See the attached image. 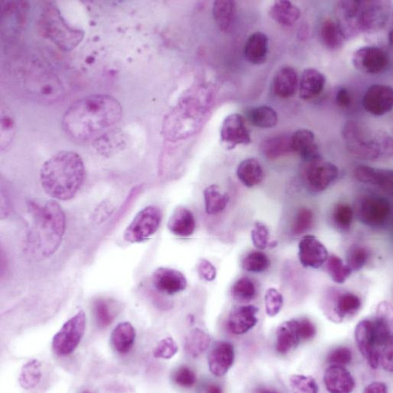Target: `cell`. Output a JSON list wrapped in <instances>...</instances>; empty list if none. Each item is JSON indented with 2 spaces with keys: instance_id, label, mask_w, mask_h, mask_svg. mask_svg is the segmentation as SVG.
Masks as SVG:
<instances>
[{
  "instance_id": "1",
  "label": "cell",
  "mask_w": 393,
  "mask_h": 393,
  "mask_svg": "<svg viewBox=\"0 0 393 393\" xmlns=\"http://www.w3.org/2000/svg\"><path fill=\"white\" fill-rule=\"evenodd\" d=\"M122 118L118 100L107 95H92L77 100L65 113V133L78 141L91 140L118 123Z\"/></svg>"
},
{
  "instance_id": "2",
  "label": "cell",
  "mask_w": 393,
  "mask_h": 393,
  "mask_svg": "<svg viewBox=\"0 0 393 393\" xmlns=\"http://www.w3.org/2000/svg\"><path fill=\"white\" fill-rule=\"evenodd\" d=\"M30 225L26 238L25 251L35 260L54 255L63 243L66 218L63 208L55 200L44 204L30 203Z\"/></svg>"
},
{
  "instance_id": "3",
  "label": "cell",
  "mask_w": 393,
  "mask_h": 393,
  "mask_svg": "<svg viewBox=\"0 0 393 393\" xmlns=\"http://www.w3.org/2000/svg\"><path fill=\"white\" fill-rule=\"evenodd\" d=\"M86 177L82 158L72 151L56 153L45 161L40 171V182L45 193L64 202L78 194Z\"/></svg>"
},
{
  "instance_id": "4",
  "label": "cell",
  "mask_w": 393,
  "mask_h": 393,
  "mask_svg": "<svg viewBox=\"0 0 393 393\" xmlns=\"http://www.w3.org/2000/svg\"><path fill=\"white\" fill-rule=\"evenodd\" d=\"M338 6V23L345 36L374 32L389 17V8L382 1H343Z\"/></svg>"
},
{
  "instance_id": "5",
  "label": "cell",
  "mask_w": 393,
  "mask_h": 393,
  "mask_svg": "<svg viewBox=\"0 0 393 393\" xmlns=\"http://www.w3.org/2000/svg\"><path fill=\"white\" fill-rule=\"evenodd\" d=\"M342 136L348 150L356 157L376 161L392 155V138L383 131H374L356 121L346 122Z\"/></svg>"
},
{
  "instance_id": "6",
  "label": "cell",
  "mask_w": 393,
  "mask_h": 393,
  "mask_svg": "<svg viewBox=\"0 0 393 393\" xmlns=\"http://www.w3.org/2000/svg\"><path fill=\"white\" fill-rule=\"evenodd\" d=\"M41 27L44 35L65 51H72L84 37L83 31L69 26L57 8L51 4L44 8Z\"/></svg>"
},
{
  "instance_id": "7",
  "label": "cell",
  "mask_w": 393,
  "mask_h": 393,
  "mask_svg": "<svg viewBox=\"0 0 393 393\" xmlns=\"http://www.w3.org/2000/svg\"><path fill=\"white\" fill-rule=\"evenodd\" d=\"M163 212L156 205H150L138 212L125 230V240L131 243H143L150 239L159 230Z\"/></svg>"
},
{
  "instance_id": "8",
  "label": "cell",
  "mask_w": 393,
  "mask_h": 393,
  "mask_svg": "<svg viewBox=\"0 0 393 393\" xmlns=\"http://www.w3.org/2000/svg\"><path fill=\"white\" fill-rule=\"evenodd\" d=\"M86 323L83 311H80L64 323L52 341V349L57 355H70L78 348L86 333Z\"/></svg>"
},
{
  "instance_id": "9",
  "label": "cell",
  "mask_w": 393,
  "mask_h": 393,
  "mask_svg": "<svg viewBox=\"0 0 393 393\" xmlns=\"http://www.w3.org/2000/svg\"><path fill=\"white\" fill-rule=\"evenodd\" d=\"M357 208L360 221L371 227L384 226L391 216L390 202L380 195H367L362 197Z\"/></svg>"
},
{
  "instance_id": "10",
  "label": "cell",
  "mask_w": 393,
  "mask_h": 393,
  "mask_svg": "<svg viewBox=\"0 0 393 393\" xmlns=\"http://www.w3.org/2000/svg\"><path fill=\"white\" fill-rule=\"evenodd\" d=\"M352 61L358 71L369 74H381L390 65L387 52L376 46L360 48L354 52Z\"/></svg>"
},
{
  "instance_id": "11",
  "label": "cell",
  "mask_w": 393,
  "mask_h": 393,
  "mask_svg": "<svg viewBox=\"0 0 393 393\" xmlns=\"http://www.w3.org/2000/svg\"><path fill=\"white\" fill-rule=\"evenodd\" d=\"M337 167L321 157L310 161L305 169V178L310 189L316 192L326 191L337 179Z\"/></svg>"
},
{
  "instance_id": "12",
  "label": "cell",
  "mask_w": 393,
  "mask_h": 393,
  "mask_svg": "<svg viewBox=\"0 0 393 393\" xmlns=\"http://www.w3.org/2000/svg\"><path fill=\"white\" fill-rule=\"evenodd\" d=\"M220 140L228 150H233L238 145L251 143V136L246 128L242 115L230 114L223 122L220 129Z\"/></svg>"
},
{
  "instance_id": "13",
  "label": "cell",
  "mask_w": 393,
  "mask_h": 393,
  "mask_svg": "<svg viewBox=\"0 0 393 393\" xmlns=\"http://www.w3.org/2000/svg\"><path fill=\"white\" fill-rule=\"evenodd\" d=\"M298 258L305 268H319L328 259V251L319 239L306 236L298 244Z\"/></svg>"
},
{
  "instance_id": "14",
  "label": "cell",
  "mask_w": 393,
  "mask_h": 393,
  "mask_svg": "<svg viewBox=\"0 0 393 393\" xmlns=\"http://www.w3.org/2000/svg\"><path fill=\"white\" fill-rule=\"evenodd\" d=\"M355 340L369 365L377 369L380 364V353L375 344L372 321L363 320L358 323L355 329Z\"/></svg>"
},
{
  "instance_id": "15",
  "label": "cell",
  "mask_w": 393,
  "mask_h": 393,
  "mask_svg": "<svg viewBox=\"0 0 393 393\" xmlns=\"http://www.w3.org/2000/svg\"><path fill=\"white\" fill-rule=\"evenodd\" d=\"M363 105L368 113L377 117L389 113L393 106L392 88L382 84H374L366 92Z\"/></svg>"
},
{
  "instance_id": "16",
  "label": "cell",
  "mask_w": 393,
  "mask_h": 393,
  "mask_svg": "<svg viewBox=\"0 0 393 393\" xmlns=\"http://www.w3.org/2000/svg\"><path fill=\"white\" fill-rule=\"evenodd\" d=\"M154 287L161 294L175 295L187 288L186 275L176 269L160 267L152 274Z\"/></svg>"
},
{
  "instance_id": "17",
  "label": "cell",
  "mask_w": 393,
  "mask_h": 393,
  "mask_svg": "<svg viewBox=\"0 0 393 393\" xmlns=\"http://www.w3.org/2000/svg\"><path fill=\"white\" fill-rule=\"evenodd\" d=\"M235 352L232 344L227 342L216 343L208 358L211 372L218 377L226 375L233 366Z\"/></svg>"
},
{
  "instance_id": "18",
  "label": "cell",
  "mask_w": 393,
  "mask_h": 393,
  "mask_svg": "<svg viewBox=\"0 0 393 393\" xmlns=\"http://www.w3.org/2000/svg\"><path fill=\"white\" fill-rule=\"evenodd\" d=\"M258 312V308L253 305L234 307L230 312L227 320V327L230 332L236 335L248 333L257 325Z\"/></svg>"
},
{
  "instance_id": "19",
  "label": "cell",
  "mask_w": 393,
  "mask_h": 393,
  "mask_svg": "<svg viewBox=\"0 0 393 393\" xmlns=\"http://www.w3.org/2000/svg\"><path fill=\"white\" fill-rule=\"evenodd\" d=\"M355 178L361 183L380 188L387 194L393 191V173L386 169H378L367 166H360L354 170Z\"/></svg>"
},
{
  "instance_id": "20",
  "label": "cell",
  "mask_w": 393,
  "mask_h": 393,
  "mask_svg": "<svg viewBox=\"0 0 393 393\" xmlns=\"http://www.w3.org/2000/svg\"><path fill=\"white\" fill-rule=\"evenodd\" d=\"M323 381L328 391L332 393H349L355 387L353 377L343 366L330 365L326 371Z\"/></svg>"
},
{
  "instance_id": "21",
  "label": "cell",
  "mask_w": 393,
  "mask_h": 393,
  "mask_svg": "<svg viewBox=\"0 0 393 393\" xmlns=\"http://www.w3.org/2000/svg\"><path fill=\"white\" fill-rule=\"evenodd\" d=\"M291 148L300 158L310 163L320 157L319 149L315 143V137L312 131L299 129L291 136Z\"/></svg>"
},
{
  "instance_id": "22",
  "label": "cell",
  "mask_w": 393,
  "mask_h": 393,
  "mask_svg": "<svg viewBox=\"0 0 393 393\" xmlns=\"http://www.w3.org/2000/svg\"><path fill=\"white\" fill-rule=\"evenodd\" d=\"M196 221L193 213L184 207H177L168 222V229L179 237H189L194 234Z\"/></svg>"
},
{
  "instance_id": "23",
  "label": "cell",
  "mask_w": 393,
  "mask_h": 393,
  "mask_svg": "<svg viewBox=\"0 0 393 393\" xmlns=\"http://www.w3.org/2000/svg\"><path fill=\"white\" fill-rule=\"evenodd\" d=\"M298 86V73L292 67H282L274 76V93L280 98L286 99L294 96L296 93Z\"/></svg>"
},
{
  "instance_id": "24",
  "label": "cell",
  "mask_w": 393,
  "mask_h": 393,
  "mask_svg": "<svg viewBox=\"0 0 393 393\" xmlns=\"http://www.w3.org/2000/svg\"><path fill=\"white\" fill-rule=\"evenodd\" d=\"M325 75L314 68H308L303 72L299 82L300 97L310 100L321 95L325 88Z\"/></svg>"
},
{
  "instance_id": "25",
  "label": "cell",
  "mask_w": 393,
  "mask_h": 393,
  "mask_svg": "<svg viewBox=\"0 0 393 393\" xmlns=\"http://www.w3.org/2000/svg\"><path fill=\"white\" fill-rule=\"evenodd\" d=\"M300 342L295 319L282 323L277 329L276 351L282 355L297 348Z\"/></svg>"
},
{
  "instance_id": "26",
  "label": "cell",
  "mask_w": 393,
  "mask_h": 393,
  "mask_svg": "<svg viewBox=\"0 0 393 393\" xmlns=\"http://www.w3.org/2000/svg\"><path fill=\"white\" fill-rule=\"evenodd\" d=\"M268 40L266 35L257 32L252 34L246 41L244 56L252 65L265 63L268 56Z\"/></svg>"
},
{
  "instance_id": "27",
  "label": "cell",
  "mask_w": 393,
  "mask_h": 393,
  "mask_svg": "<svg viewBox=\"0 0 393 393\" xmlns=\"http://www.w3.org/2000/svg\"><path fill=\"white\" fill-rule=\"evenodd\" d=\"M111 337L113 348L120 354H127L134 345L136 330L132 323L121 322L114 328Z\"/></svg>"
},
{
  "instance_id": "28",
  "label": "cell",
  "mask_w": 393,
  "mask_h": 393,
  "mask_svg": "<svg viewBox=\"0 0 393 393\" xmlns=\"http://www.w3.org/2000/svg\"><path fill=\"white\" fill-rule=\"evenodd\" d=\"M333 305V315L331 319L342 321L346 317L355 314L361 307V300L355 294L346 292L337 296Z\"/></svg>"
},
{
  "instance_id": "29",
  "label": "cell",
  "mask_w": 393,
  "mask_h": 393,
  "mask_svg": "<svg viewBox=\"0 0 393 393\" xmlns=\"http://www.w3.org/2000/svg\"><path fill=\"white\" fill-rule=\"evenodd\" d=\"M260 150L267 159L274 160L289 153L294 152L291 148V136L288 135H279L262 143Z\"/></svg>"
},
{
  "instance_id": "30",
  "label": "cell",
  "mask_w": 393,
  "mask_h": 393,
  "mask_svg": "<svg viewBox=\"0 0 393 393\" xmlns=\"http://www.w3.org/2000/svg\"><path fill=\"white\" fill-rule=\"evenodd\" d=\"M236 175L246 187L252 188L263 181V168L256 159H248L242 161L237 168Z\"/></svg>"
},
{
  "instance_id": "31",
  "label": "cell",
  "mask_w": 393,
  "mask_h": 393,
  "mask_svg": "<svg viewBox=\"0 0 393 393\" xmlns=\"http://www.w3.org/2000/svg\"><path fill=\"white\" fill-rule=\"evenodd\" d=\"M271 18L283 26H291L298 20L300 11L298 8L287 0L273 3L269 10Z\"/></svg>"
},
{
  "instance_id": "32",
  "label": "cell",
  "mask_w": 393,
  "mask_h": 393,
  "mask_svg": "<svg viewBox=\"0 0 393 393\" xmlns=\"http://www.w3.org/2000/svg\"><path fill=\"white\" fill-rule=\"evenodd\" d=\"M236 3L233 1H216L213 15L216 24L223 33L232 29L235 19Z\"/></svg>"
},
{
  "instance_id": "33",
  "label": "cell",
  "mask_w": 393,
  "mask_h": 393,
  "mask_svg": "<svg viewBox=\"0 0 393 393\" xmlns=\"http://www.w3.org/2000/svg\"><path fill=\"white\" fill-rule=\"evenodd\" d=\"M321 37L323 44L332 50L342 49L346 38L339 23L332 19L323 22L321 29Z\"/></svg>"
},
{
  "instance_id": "34",
  "label": "cell",
  "mask_w": 393,
  "mask_h": 393,
  "mask_svg": "<svg viewBox=\"0 0 393 393\" xmlns=\"http://www.w3.org/2000/svg\"><path fill=\"white\" fill-rule=\"evenodd\" d=\"M42 377V364L36 359L31 360L22 367L19 383L22 389L32 390L40 384Z\"/></svg>"
},
{
  "instance_id": "35",
  "label": "cell",
  "mask_w": 393,
  "mask_h": 393,
  "mask_svg": "<svg viewBox=\"0 0 393 393\" xmlns=\"http://www.w3.org/2000/svg\"><path fill=\"white\" fill-rule=\"evenodd\" d=\"M205 211L207 214L215 215L225 209L228 202L227 194L222 193L218 186L212 184L204 191Z\"/></svg>"
},
{
  "instance_id": "36",
  "label": "cell",
  "mask_w": 393,
  "mask_h": 393,
  "mask_svg": "<svg viewBox=\"0 0 393 393\" xmlns=\"http://www.w3.org/2000/svg\"><path fill=\"white\" fill-rule=\"evenodd\" d=\"M211 337L199 328L192 330L184 341V349L192 358H198L209 348Z\"/></svg>"
},
{
  "instance_id": "37",
  "label": "cell",
  "mask_w": 393,
  "mask_h": 393,
  "mask_svg": "<svg viewBox=\"0 0 393 393\" xmlns=\"http://www.w3.org/2000/svg\"><path fill=\"white\" fill-rule=\"evenodd\" d=\"M248 118L252 125L262 129L273 128L278 122V115L276 111L268 106L254 108L250 112Z\"/></svg>"
},
{
  "instance_id": "38",
  "label": "cell",
  "mask_w": 393,
  "mask_h": 393,
  "mask_svg": "<svg viewBox=\"0 0 393 393\" xmlns=\"http://www.w3.org/2000/svg\"><path fill=\"white\" fill-rule=\"evenodd\" d=\"M96 321L99 328L109 327L117 316L115 305L106 299L99 298L94 304Z\"/></svg>"
},
{
  "instance_id": "39",
  "label": "cell",
  "mask_w": 393,
  "mask_h": 393,
  "mask_svg": "<svg viewBox=\"0 0 393 393\" xmlns=\"http://www.w3.org/2000/svg\"><path fill=\"white\" fill-rule=\"evenodd\" d=\"M257 295L253 282L246 277L237 280L231 289V296L239 303H250Z\"/></svg>"
},
{
  "instance_id": "40",
  "label": "cell",
  "mask_w": 393,
  "mask_h": 393,
  "mask_svg": "<svg viewBox=\"0 0 393 393\" xmlns=\"http://www.w3.org/2000/svg\"><path fill=\"white\" fill-rule=\"evenodd\" d=\"M327 269L331 279L337 284L344 283L352 273L348 264H345L340 257L335 255L328 259Z\"/></svg>"
},
{
  "instance_id": "41",
  "label": "cell",
  "mask_w": 393,
  "mask_h": 393,
  "mask_svg": "<svg viewBox=\"0 0 393 393\" xmlns=\"http://www.w3.org/2000/svg\"><path fill=\"white\" fill-rule=\"evenodd\" d=\"M271 266V260L264 252L253 251L248 254L242 262L244 271L250 273H263Z\"/></svg>"
},
{
  "instance_id": "42",
  "label": "cell",
  "mask_w": 393,
  "mask_h": 393,
  "mask_svg": "<svg viewBox=\"0 0 393 393\" xmlns=\"http://www.w3.org/2000/svg\"><path fill=\"white\" fill-rule=\"evenodd\" d=\"M313 212L307 207L300 208L292 226V234L298 236L308 232L313 227Z\"/></svg>"
},
{
  "instance_id": "43",
  "label": "cell",
  "mask_w": 393,
  "mask_h": 393,
  "mask_svg": "<svg viewBox=\"0 0 393 393\" xmlns=\"http://www.w3.org/2000/svg\"><path fill=\"white\" fill-rule=\"evenodd\" d=\"M369 258V252L362 246L351 248L346 257V263L352 271H359L367 264Z\"/></svg>"
},
{
  "instance_id": "44",
  "label": "cell",
  "mask_w": 393,
  "mask_h": 393,
  "mask_svg": "<svg viewBox=\"0 0 393 393\" xmlns=\"http://www.w3.org/2000/svg\"><path fill=\"white\" fill-rule=\"evenodd\" d=\"M353 219V211L348 204H340L336 206L333 212V221L339 230H349Z\"/></svg>"
},
{
  "instance_id": "45",
  "label": "cell",
  "mask_w": 393,
  "mask_h": 393,
  "mask_svg": "<svg viewBox=\"0 0 393 393\" xmlns=\"http://www.w3.org/2000/svg\"><path fill=\"white\" fill-rule=\"evenodd\" d=\"M290 387L296 392L316 393L319 392L317 383L311 376L294 375L289 380Z\"/></svg>"
},
{
  "instance_id": "46",
  "label": "cell",
  "mask_w": 393,
  "mask_h": 393,
  "mask_svg": "<svg viewBox=\"0 0 393 393\" xmlns=\"http://www.w3.org/2000/svg\"><path fill=\"white\" fill-rule=\"evenodd\" d=\"M266 312L269 317H275L278 314L283 306V296L280 292L274 289H268L265 296Z\"/></svg>"
},
{
  "instance_id": "47",
  "label": "cell",
  "mask_w": 393,
  "mask_h": 393,
  "mask_svg": "<svg viewBox=\"0 0 393 393\" xmlns=\"http://www.w3.org/2000/svg\"><path fill=\"white\" fill-rule=\"evenodd\" d=\"M251 239L254 246L259 250H265L269 246H275V242L269 243V232L264 223L257 222L251 231Z\"/></svg>"
},
{
  "instance_id": "48",
  "label": "cell",
  "mask_w": 393,
  "mask_h": 393,
  "mask_svg": "<svg viewBox=\"0 0 393 393\" xmlns=\"http://www.w3.org/2000/svg\"><path fill=\"white\" fill-rule=\"evenodd\" d=\"M173 380L179 387L191 388L196 383L197 376L193 369L187 366H182L173 374Z\"/></svg>"
},
{
  "instance_id": "49",
  "label": "cell",
  "mask_w": 393,
  "mask_h": 393,
  "mask_svg": "<svg viewBox=\"0 0 393 393\" xmlns=\"http://www.w3.org/2000/svg\"><path fill=\"white\" fill-rule=\"evenodd\" d=\"M179 348L174 339L168 337L161 340L153 351V356L159 359L168 360L173 358Z\"/></svg>"
},
{
  "instance_id": "50",
  "label": "cell",
  "mask_w": 393,
  "mask_h": 393,
  "mask_svg": "<svg viewBox=\"0 0 393 393\" xmlns=\"http://www.w3.org/2000/svg\"><path fill=\"white\" fill-rule=\"evenodd\" d=\"M327 360L330 365H348L352 360V352L348 348H338L329 353Z\"/></svg>"
},
{
  "instance_id": "51",
  "label": "cell",
  "mask_w": 393,
  "mask_h": 393,
  "mask_svg": "<svg viewBox=\"0 0 393 393\" xmlns=\"http://www.w3.org/2000/svg\"><path fill=\"white\" fill-rule=\"evenodd\" d=\"M1 125V147L3 150L10 145L14 136V120L10 114H3Z\"/></svg>"
},
{
  "instance_id": "52",
  "label": "cell",
  "mask_w": 393,
  "mask_h": 393,
  "mask_svg": "<svg viewBox=\"0 0 393 393\" xmlns=\"http://www.w3.org/2000/svg\"><path fill=\"white\" fill-rule=\"evenodd\" d=\"M296 321L300 341L311 340L316 335V328L314 323L307 319H300Z\"/></svg>"
},
{
  "instance_id": "53",
  "label": "cell",
  "mask_w": 393,
  "mask_h": 393,
  "mask_svg": "<svg viewBox=\"0 0 393 393\" xmlns=\"http://www.w3.org/2000/svg\"><path fill=\"white\" fill-rule=\"evenodd\" d=\"M197 269L200 278L208 282L214 280L216 275H217L216 268L211 262L205 259H200L198 261Z\"/></svg>"
},
{
  "instance_id": "54",
  "label": "cell",
  "mask_w": 393,
  "mask_h": 393,
  "mask_svg": "<svg viewBox=\"0 0 393 393\" xmlns=\"http://www.w3.org/2000/svg\"><path fill=\"white\" fill-rule=\"evenodd\" d=\"M380 353V363L383 367L388 372L393 371V361H392V343L385 345L379 350Z\"/></svg>"
},
{
  "instance_id": "55",
  "label": "cell",
  "mask_w": 393,
  "mask_h": 393,
  "mask_svg": "<svg viewBox=\"0 0 393 393\" xmlns=\"http://www.w3.org/2000/svg\"><path fill=\"white\" fill-rule=\"evenodd\" d=\"M337 104L342 107H348L351 104V96L346 88H341L336 95Z\"/></svg>"
},
{
  "instance_id": "56",
  "label": "cell",
  "mask_w": 393,
  "mask_h": 393,
  "mask_svg": "<svg viewBox=\"0 0 393 393\" xmlns=\"http://www.w3.org/2000/svg\"><path fill=\"white\" fill-rule=\"evenodd\" d=\"M387 391V385L380 382L369 384L364 390V392L366 393H386Z\"/></svg>"
},
{
  "instance_id": "57",
  "label": "cell",
  "mask_w": 393,
  "mask_h": 393,
  "mask_svg": "<svg viewBox=\"0 0 393 393\" xmlns=\"http://www.w3.org/2000/svg\"><path fill=\"white\" fill-rule=\"evenodd\" d=\"M207 391L210 392H220L222 390L218 387L212 386L208 388Z\"/></svg>"
},
{
  "instance_id": "58",
  "label": "cell",
  "mask_w": 393,
  "mask_h": 393,
  "mask_svg": "<svg viewBox=\"0 0 393 393\" xmlns=\"http://www.w3.org/2000/svg\"><path fill=\"white\" fill-rule=\"evenodd\" d=\"M392 34H393L392 31H390L389 40L391 45H392Z\"/></svg>"
}]
</instances>
